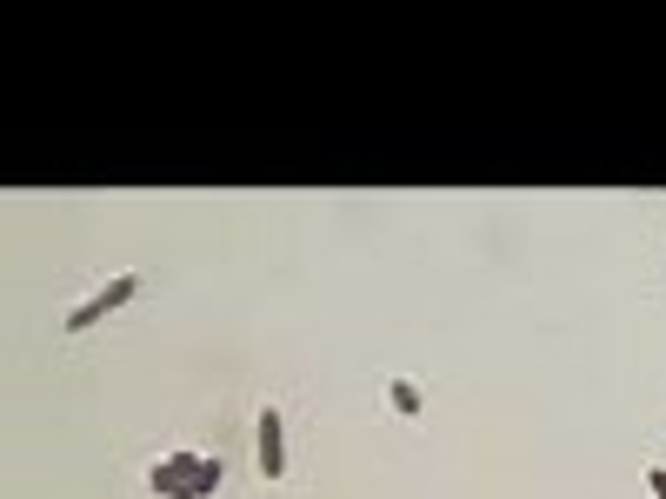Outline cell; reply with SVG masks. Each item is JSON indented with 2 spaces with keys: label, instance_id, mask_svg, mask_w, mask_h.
Masks as SVG:
<instances>
[{
  "label": "cell",
  "instance_id": "6da1fadb",
  "mask_svg": "<svg viewBox=\"0 0 666 499\" xmlns=\"http://www.w3.org/2000/svg\"><path fill=\"white\" fill-rule=\"evenodd\" d=\"M140 300V273H114L107 287H94V294H81L74 307H67V333H87V326H100V320H114L121 307H134Z\"/></svg>",
  "mask_w": 666,
  "mask_h": 499
},
{
  "label": "cell",
  "instance_id": "7a4b0ae2",
  "mask_svg": "<svg viewBox=\"0 0 666 499\" xmlns=\"http://www.w3.org/2000/svg\"><path fill=\"white\" fill-rule=\"evenodd\" d=\"M254 466H260L267 486L287 479V420H281V407H260L254 413Z\"/></svg>",
  "mask_w": 666,
  "mask_h": 499
},
{
  "label": "cell",
  "instance_id": "3957f363",
  "mask_svg": "<svg viewBox=\"0 0 666 499\" xmlns=\"http://www.w3.org/2000/svg\"><path fill=\"white\" fill-rule=\"evenodd\" d=\"M194 460H200V453H166V460H153V466H147V492H160V499L187 492V479H194Z\"/></svg>",
  "mask_w": 666,
  "mask_h": 499
},
{
  "label": "cell",
  "instance_id": "277c9868",
  "mask_svg": "<svg viewBox=\"0 0 666 499\" xmlns=\"http://www.w3.org/2000/svg\"><path fill=\"white\" fill-rule=\"evenodd\" d=\"M220 479H227L220 453H200V460H194V479H187V492H194V499H207V492H220Z\"/></svg>",
  "mask_w": 666,
  "mask_h": 499
},
{
  "label": "cell",
  "instance_id": "5b68a950",
  "mask_svg": "<svg viewBox=\"0 0 666 499\" xmlns=\"http://www.w3.org/2000/svg\"><path fill=\"white\" fill-rule=\"evenodd\" d=\"M386 407H394L400 420H420L427 400H420V386H414V379H386Z\"/></svg>",
  "mask_w": 666,
  "mask_h": 499
},
{
  "label": "cell",
  "instance_id": "8992f818",
  "mask_svg": "<svg viewBox=\"0 0 666 499\" xmlns=\"http://www.w3.org/2000/svg\"><path fill=\"white\" fill-rule=\"evenodd\" d=\"M646 486H653V499H666V466H646Z\"/></svg>",
  "mask_w": 666,
  "mask_h": 499
},
{
  "label": "cell",
  "instance_id": "52a82bcc",
  "mask_svg": "<svg viewBox=\"0 0 666 499\" xmlns=\"http://www.w3.org/2000/svg\"><path fill=\"white\" fill-rule=\"evenodd\" d=\"M174 499H194V492H174Z\"/></svg>",
  "mask_w": 666,
  "mask_h": 499
}]
</instances>
